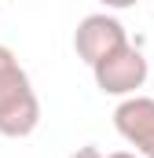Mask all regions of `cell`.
<instances>
[{
    "instance_id": "1",
    "label": "cell",
    "mask_w": 154,
    "mask_h": 158,
    "mask_svg": "<svg viewBox=\"0 0 154 158\" xmlns=\"http://www.w3.org/2000/svg\"><path fill=\"white\" fill-rule=\"evenodd\" d=\"M40 125V99L15 52L0 44V136L22 140Z\"/></svg>"
},
{
    "instance_id": "2",
    "label": "cell",
    "mask_w": 154,
    "mask_h": 158,
    "mask_svg": "<svg viewBox=\"0 0 154 158\" xmlns=\"http://www.w3.org/2000/svg\"><path fill=\"white\" fill-rule=\"evenodd\" d=\"M147 74H151V63H147V55H143L140 48H132V44L110 52L107 59H99V63L92 66L95 88H99L103 96H117V99L136 96V92L147 85Z\"/></svg>"
},
{
    "instance_id": "3",
    "label": "cell",
    "mask_w": 154,
    "mask_h": 158,
    "mask_svg": "<svg viewBox=\"0 0 154 158\" xmlns=\"http://www.w3.org/2000/svg\"><path fill=\"white\" fill-rule=\"evenodd\" d=\"M125 44H128L125 26L117 22L114 15H107V11L84 15L77 22V30H74V52H77V59L88 63V66H95L99 59H107L110 52L125 48Z\"/></svg>"
},
{
    "instance_id": "4",
    "label": "cell",
    "mask_w": 154,
    "mask_h": 158,
    "mask_svg": "<svg viewBox=\"0 0 154 158\" xmlns=\"http://www.w3.org/2000/svg\"><path fill=\"white\" fill-rule=\"evenodd\" d=\"M117 136L136 147L140 158H154V99L151 96H125L114 107Z\"/></svg>"
},
{
    "instance_id": "5",
    "label": "cell",
    "mask_w": 154,
    "mask_h": 158,
    "mask_svg": "<svg viewBox=\"0 0 154 158\" xmlns=\"http://www.w3.org/2000/svg\"><path fill=\"white\" fill-rule=\"evenodd\" d=\"M107 11H128V7H136V0H99Z\"/></svg>"
},
{
    "instance_id": "6",
    "label": "cell",
    "mask_w": 154,
    "mask_h": 158,
    "mask_svg": "<svg viewBox=\"0 0 154 158\" xmlns=\"http://www.w3.org/2000/svg\"><path fill=\"white\" fill-rule=\"evenodd\" d=\"M70 158H107V155H103L99 147H92V143H88V147H77V151H74Z\"/></svg>"
},
{
    "instance_id": "7",
    "label": "cell",
    "mask_w": 154,
    "mask_h": 158,
    "mask_svg": "<svg viewBox=\"0 0 154 158\" xmlns=\"http://www.w3.org/2000/svg\"><path fill=\"white\" fill-rule=\"evenodd\" d=\"M107 158H140L136 151H114V155H107Z\"/></svg>"
}]
</instances>
